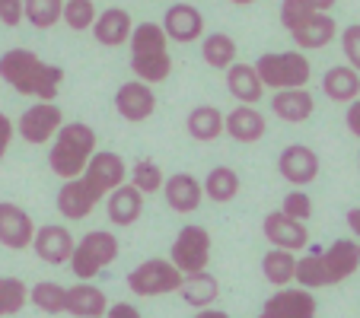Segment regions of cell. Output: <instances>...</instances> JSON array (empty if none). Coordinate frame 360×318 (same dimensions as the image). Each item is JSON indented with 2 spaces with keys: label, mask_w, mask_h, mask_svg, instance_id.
Returning a JSON list of instances; mask_svg holds the SVG:
<instances>
[{
  "label": "cell",
  "mask_w": 360,
  "mask_h": 318,
  "mask_svg": "<svg viewBox=\"0 0 360 318\" xmlns=\"http://www.w3.org/2000/svg\"><path fill=\"white\" fill-rule=\"evenodd\" d=\"M0 80L10 83L20 95H32L39 102H55L64 70L55 67V64H45L29 48H10L7 55L0 58Z\"/></svg>",
  "instance_id": "cell-1"
},
{
  "label": "cell",
  "mask_w": 360,
  "mask_h": 318,
  "mask_svg": "<svg viewBox=\"0 0 360 318\" xmlns=\"http://www.w3.org/2000/svg\"><path fill=\"white\" fill-rule=\"evenodd\" d=\"M131 70L147 86L169 80L172 55H169V39H166L160 22H141V26L131 29Z\"/></svg>",
  "instance_id": "cell-2"
},
{
  "label": "cell",
  "mask_w": 360,
  "mask_h": 318,
  "mask_svg": "<svg viewBox=\"0 0 360 318\" xmlns=\"http://www.w3.org/2000/svg\"><path fill=\"white\" fill-rule=\"evenodd\" d=\"M96 153V131L83 121H70L61 124V131L55 134L51 143V153H48V166L58 178L70 182V178H80L86 163Z\"/></svg>",
  "instance_id": "cell-3"
},
{
  "label": "cell",
  "mask_w": 360,
  "mask_h": 318,
  "mask_svg": "<svg viewBox=\"0 0 360 318\" xmlns=\"http://www.w3.org/2000/svg\"><path fill=\"white\" fill-rule=\"evenodd\" d=\"M259 74L265 89H306L309 77H313V64L300 51H268L259 58V64H252Z\"/></svg>",
  "instance_id": "cell-4"
},
{
  "label": "cell",
  "mask_w": 360,
  "mask_h": 318,
  "mask_svg": "<svg viewBox=\"0 0 360 318\" xmlns=\"http://www.w3.org/2000/svg\"><path fill=\"white\" fill-rule=\"evenodd\" d=\"M115 258H118V239L105 230H93L74 245V255H70L68 264H70V271L77 274V280H93Z\"/></svg>",
  "instance_id": "cell-5"
},
{
  "label": "cell",
  "mask_w": 360,
  "mask_h": 318,
  "mask_svg": "<svg viewBox=\"0 0 360 318\" xmlns=\"http://www.w3.org/2000/svg\"><path fill=\"white\" fill-rule=\"evenodd\" d=\"M128 286L134 296H166V293H179L182 286V274L169 258H150V261L137 264L128 274Z\"/></svg>",
  "instance_id": "cell-6"
},
{
  "label": "cell",
  "mask_w": 360,
  "mask_h": 318,
  "mask_svg": "<svg viewBox=\"0 0 360 318\" xmlns=\"http://www.w3.org/2000/svg\"><path fill=\"white\" fill-rule=\"evenodd\" d=\"M211 232H207V226H182V232L176 236V242H172V251H169V261L179 267V274L182 277H188V274H201L207 271V261H211Z\"/></svg>",
  "instance_id": "cell-7"
},
{
  "label": "cell",
  "mask_w": 360,
  "mask_h": 318,
  "mask_svg": "<svg viewBox=\"0 0 360 318\" xmlns=\"http://www.w3.org/2000/svg\"><path fill=\"white\" fill-rule=\"evenodd\" d=\"M61 124H64L61 105H55V102H39V105H29V109L20 115L16 134H20L26 143L41 147V143L55 140V134L61 131Z\"/></svg>",
  "instance_id": "cell-8"
},
{
  "label": "cell",
  "mask_w": 360,
  "mask_h": 318,
  "mask_svg": "<svg viewBox=\"0 0 360 318\" xmlns=\"http://www.w3.org/2000/svg\"><path fill=\"white\" fill-rule=\"evenodd\" d=\"M83 178H86V185L96 191L99 197H109L115 188H122L124 178H128V166H124V159L118 153H109V150H96L93 159L86 163V169H83Z\"/></svg>",
  "instance_id": "cell-9"
},
{
  "label": "cell",
  "mask_w": 360,
  "mask_h": 318,
  "mask_svg": "<svg viewBox=\"0 0 360 318\" xmlns=\"http://www.w3.org/2000/svg\"><path fill=\"white\" fill-rule=\"evenodd\" d=\"M319 264L326 286L341 284L360 267V242L357 239H335L326 251H319Z\"/></svg>",
  "instance_id": "cell-10"
},
{
  "label": "cell",
  "mask_w": 360,
  "mask_h": 318,
  "mask_svg": "<svg viewBox=\"0 0 360 318\" xmlns=\"http://www.w3.org/2000/svg\"><path fill=\"white\" fill-rule=\"evenodd\" d=\"M115 112L131 124L147 121L153 112H157V95H153V86L141 80H128L118 86L115 93Z\"/></svg>",
  "instance_id": "cell-11"
},
{
  "label": "cell",
  "mask_w": 360,
  "mask_h": 318,
  "mask_svg": "<svg viewBox=\"0 0 360 318\" xmlns=\"http://www.w3.org/2000/svg\"><path fill=\"white\" fill-rule=\"evenodd\" d=\"M35 239V223L20 204L0 201V245L10 251L29 249Z\"/></svg>",
  "instance_id": "cell-12"
},
{
  "label": "cell",
  "mask_w": 360,
  "mask_h": 318,
  "mask_svg": "<svg viewBox=\"0 0 360 318\" xmlns=\"http://www.w3.org/2000/svg\"><path fill=\"white\" fill-rule=\"evenodd\" d=\"M278 172L284 175V182L303 188V185L316 182V175H319V156H316V150L303 147V143H290L278 156Z\"/></svg>",
  "instance_id": "cell-13"
},
{
  "label": "cell",
  "mask_w": 360,
  "mask_h": 318,
  "mask_svg": "<svg viewBox=\"0 0 360 318\" xmlns=\"http://www.w3.org/2000/svg\"><path fill=\"white\" fill-rule=\"evenodd\" d=\"M160 26H163V32L169 41L191 45V41H198L204 35V16H201V10L191 7V4H176V7L166 10Z\"/></svg>",
  "instance_id": "cell-14"
},
{
  "label": "cell",
  "mask_w": 360,
  "mask_h": 318,
  "mask_svg": "<svg viewBox=\"0 0 360 318\" xmlns=\"http://www.w3.org/2000/svg\"><path fill=\"white\" fill-rule=\"evenodd\" d=\"M316 296L309 290H300V286H284L278 290L271 299L265 303L262 315L268 318H316Z\"/></svg>",
  "instance_id": "cell-15"
},
{
  "label": "cell",
  "mask_w": 360,
  "mask_h": 318,
  "mask_svg": "<svg viewBox=\"0 0 360 318\" xmlns=\"http://www.w3.org/2000/svg\"><path fill=\"white\" fill-rule=\"evenodd\" d=\"M262 232H265V239L271 242V249H281V251H300L309 242L306 223H297V220L284 217L281 210L268 213L265 223H262Z\"/></svg>",
  "instance_id": "cell-16"
},
{
  "label": "cell",
  "mask_w": 360,
  "mask_h": 318,
  "mask_svg": "<svg viewBox=\"0 0 360 318\" xmlns=\"http://www.w3.org/2000/svg\"><path fill=\"white\" fill-rule=\"evenodd\" d=\"M74 236H70V230H64V226H55L48 223L41 226V230H35V239H32V249L35 255L41 258L45 264H68L70 255H74Z\"/></svg>",
  "instance_id": "cell-17"
},
{
  "label": "cell",
  "mask_w": 360,
  "mask_h": 318,
  "mask_svg": "<svg viewBox=\"0 0 360 318\" xmlns=\"http://www.w3.org/2000/svg\"><path fill=\"white\" fill-rule=\"evenodd\" d=\"M99 201L102 197L89 188L83 175L64 182L61 191H58V210H61V217H68V220H86Z\"/></svg>",
  "instance_id": "cell-18"
},
{
  "label": "cell",
  "mask_w": 360,
  "mask_h": 318,
  "mask_svg": "<svg viewBox=\"0 0 360 318\" xmlns=\"http://www.w3.org/2000/svg\"><path fill=\"white\" fill-rule=\"evenodd\" d=\"M268 131V121L255 105H236L230 115H224V134H230L236 143H255Z\"/></svg>",
  "instance_id": "cell-19"
},
{
  "label": "cell",
  "mask_w": 360,
  "mask_h": 318,
  "mask_svg": "<svg viewBox=\"0 0 360 318\" xmlns=\"http://www.w3.org/2000/svg\"><path fill=\"white\" fill-rule=\"evenodd\" d=\"M163 197L176 213H195L204 201V191H201V182L188 172H176L163 182Z\"/></svg>",
  "instance_id": "cell-20"
},
{
  "label": "cell",
  "mask_w": 360,
  "mask_h": 318,
  "mask_svg": "<svg viewBox=\"0 0 360 318\" xmlns=\"http://www.w3.org/2000/svg\"><path fill=\"white\" fill-rule=\"evenodd\" d=\"M131 13L128 10H122V7H109L105 13H99L96 16V22H93V39L99 41V45H105V48H118V45H124V41L131 39Z\"/></svg>",
  "instance_id": "cell-21"
},
{
  "label": "cell",
  "mask_w": 360,
  "mask_h": 318,
  "mask_svg": "<svg viewBox=\"0 0 360 318\" xmlns=\"http://www.w3.org/2000/svg\"><path fill=\"white\" fill-rule=\"evenodd\" d=\"M271 112L287 124H300L306 118H313L316 99L309 89H281L271 95Z\"/></svg>",
  "instance_id": "cell-22"
},
{
  "label": "cell",
  "mask_w": 360,
  "mask_h": 318,
  "mask_svg": "<svg viewBox=\"0 0 360 318\" xmlns=\"http://www.w3.org/2000/svg\"><path fill=\"white\" fill-rule=\"evenodd\" d=\"M335 32H338V26H335V20L328 13L306 16L297 29H290V35H293V41H297L300 51H316V48H326L328 41L335 39Z\"/></svg>",
  "instance_id": "cell-23"
},
{
  "label": "cell",
  "mask_w": 360,
  "mask_h": 318,
  "mask_svg": "<svg viewBox=\"0 0 360 318\" xmlns=\"http://www.w3.org/2000/svg\"><path fill=\"white\" fill-rule=\"evenodd\" d=\"M105 213L115 226H131L141 220L143 213V194L134 188V185L124 182L122 188H115L109 197H105Z\"/></svg>",
  "instance_id": "cell-24"
},
{
  "label": "cell",
  "mask_w": 360,
  "mask_h": 318,
  "mask_svg": "<svg viewBox=\"0 0 360 318\" xmlns=\"http://www.w3.org/2000/svg\"><path fill=\"white\" fill-rule=\"evenodd\" d=\"M64 312L74 318H102L109 312V303H105V293L93 284H77L68 290V299H64Z\"/></svg>",
  "instance_id": "cell-25"
},
{
  "label": "cell",
  "mask_w": 360,
  "mask_h": 318,
  "mask_svg": "<svg viewBox=\"0 0 360 318\" xmlns=\"http://www.w3.org/2000/svg\"><path fill=\"white\" fill-rule=\"evenodd\" d=\"M322 93H326V99L338 102V105H351L360 95V74L351 70L347 64H335L322 74Z\"/></svg>",
  "instance_id": "cell-26"
},
{
  "label": "cell",
  "mask_w": 360,
  "mask_h": 318,
  "mask_svg": "<svg viewBox=\"0 0 360 318\" xmlns=\"http://www.w3.org/2000/svg\"><path fill=\"white\" fill-rule=\"evenodd\" d=\"M226 89H230V95L239 99L243 105H255V102L262 99V93H265V86H262V80L252 64H233V67L226 70Z\"/></svg>",
  "instance_id": "cell-27"
},
{
  "label": "cell",
  "mask_w": 360,
  "mask_h": 318,
  "mask_svg": "<svg viewBox=\"0 0 360 318\" xmlns=\"http://www.w3.org/2000/svg\"><path fill=\"white\" fill-rule=\"evenodd\" d=\"M179 296H182V303L195 305V309H207V305L217 303L220 296V284L214 274L201 271V274H188V277H182V286H179Z\"/></svg>",
  "instance_id": "cell-28"
},
{
  "label": "cell",
  "mask_w": 360,
  "mask_h": 318,
  "mask_svg": "<svg viewBox=\"0 0 360 318\" xmlns=\"http://www.w3.org/2000/svg\"><path fill=\"white\" fill-rule=\"evenodd\" d=\"M185 128H188V134L195 137V140L214 143L220 134H224V112L214 109V105H198V109L188 112Z\"/></svg>",
  "instance_id": "cell-29"
},
{
  "label": "cell",
  "mask_w": 360,
  "mask_h": 318,
  "mask_svg": "<svg viewBox=\"0 0 360 318\" xmlns=\"http://www.w3.org/2000/svg\"><path fill=\"white\" fill-rule=\"evenodd\" d=\"M201 55H204V64H207V67L230 70L233 64H236V41H233L226 32H211L201 41Z\"/></svg>",
  "instance_id": "cell-30"
},
{
  "label": "cell",
  "mask_w": 360,
  "mask_h": 318,
  "mask_svg": "<svg viewBox=\"0 0 360 318\" xmlns=\"http://www.w3.org/2000/svg\"><path fill=\"white\" fill-rule=\"evenodd\" d=\"M201 191L207 194V201H214V204H230L233 197L239 194V175L230 166H217V169L207 172Z\"/></svg>",
  "instance_id": "cell-31"
},
{
  "label": "cell",
  "mask_w": 360,
  "mask_h": 318,
  "mask_svg": "<svg viewBox=\"0 0 360 318\" xmlns=\"http://www.w3.org/2000/svg\"><path fill=\"white\" fill-rule=\"evenodd\" d=\"M262 274H265L268 284H274L278 290H284L287 284H293V274H297V255H293V251L271 249L265 258H262Z\"/></svg>",
  "instance_id": "cell-32"
},
{
  "label": "cell",
  "mask_w": 360,
  "mask_h": 318,
  "mask_svg": "<svg viewBox=\"0 0 360 318\" xmlns=\"http://www.w3.org/2000/svg\"><path fill=\"white\" fill-rule=\"evenodd\" d=\"M64 299H68V290L55 280H39V284L29 290V303L35 305L45 315H61L64 312Z\"/></svg>",
  "instance_id": "cell-33"
},
{
  "label": "cell",
  "mask_w": 360,
  "mask_h": 318,
  "mask_svg": "<svg viewBox=\"0 0 360 318\" xmlns=\"http://www.w3.org/2000/svg\"><path fill=\"white\" fill-rule=\"evenodd\" d=\"M61 10L64 0H22V13L35 29H55V22H61Z\"/></svg>",
  "instance_id": "cell-34"
},
{
  "label": "cell",
  "mask_w": 360,
  "mask_h": 318,
  "mask_svg": "<svg viewBox=\"0 0 360 318\" xmlns=\"http://www.w3.org/2000/svg\"><path fill=\"white\" fill-rule=\"evenodd\" d=\"M163 182H166V175L153 159H137V163L131 166V182L128 185H134L141 194H157V191H163Z\"/></svg>",
  "instance_id": "cell-35"
},
{
  "label": "cell",
  "mask_w": 360,
  "mask_h": 318,
  "mask_svg": "<svg viewBox=\"0 0 360 318\" xmlns=\"http://www.w3.org/2000/svg\"><path fill=\"white\" fill-rule=\"evenodd\" d=\"M29 303V286L20 277H0V318L16 315Z\"/></svg>",
  "instance_id": "cell-36"
},
{
  "label": "cell",
  "mask_w": 360,
  "mask_h": 318,
  "mask_svg": "<svg viewBox=\"0 0 360 318\" xmlns=\"http://www.w3.org/2000/svg\"><path fill=\"white\" fill-rule=\"evenodd\" d=\"M96 16H99V10H96L93 0H64L61 20L68 22V29H74V32H86V29H93Z\"/></svg>",
  "instance_id": "cell-37"
},
{
  "label": "cell",
  "mask_w": 360,
  "mask_h": 318,
  "mask_svg": "<svg viewBox=\"0 0 360 318\" xmlns=\"http://www.w3.org/2000/svg\"><path fill=\"white\" fill-rule=\"evenodd\" d=\"M293 284H300V290H319L326 286V277H322V264H319V251L306 258H297V274H293Z\"/></svg>",
  "instance_id": "cell-38"
},
{
  "label": "cell",
  "mask_w": 360,
  "mask_h": 318,
  "mask_svg": "<svg viewBox=\"0 0 360 318\" xmlns=\"http://www.w3.org/2000/svg\"><path fill=\"white\" fill-rule=\"evenodd\" d=\"M281 213L290 220H297V223H306V220L313 217V201H309V194L306 191H290V194L284 197V204H281Z\"/></svg>",
  "instance_id": "cell-39"
},
{
  "label": "cell",
  "mask_w": 360,
  "mask_h": 318,
  "mask_svg": "<svg viewBox=\"0 0 360 318\" xmlns=\"http://www.w3.org/2000/svg\"><path fill=\"white\" fill-rule=\"evenodd\" d=\"M313 13H316V10L309 7V0H284V4H281V22H284L287 32H290V29H297L306 16H313Z\"/></svg>",
  "instance_id": "cell-40"
},
{
  "label": "cell",
  "mask_w": 360,
  "mask_h": 318,
  "mask_svg": "<svg viewBox=\"0 0 360 318\" xmlns=\"http://www.w3.org/2000/svg\"><path fill=\"white\" fill-rule=\"evenodd\" d=\"M341 51L347 58V67L360 74V22H354L341 32Z\"/></svg>",
  "instance_id": "cell-41"
},
{
  "label": "cell",
  "mask_w": 360,
  "mask_h": 318,
  "mask_svg": "<svg viewBox=\"0 0 360 318\" xmlns=\"http://www.w3.org/2000/svg\"><path fill=\"white\" fill-rule=\"evenodd\" d=\"M22 20H26L22 0H0V22H4V26H20Z\"/></svg>",
  "instance_id": "cell-42"
},
{
  "label": "cell",
  "mask_w": 360,
  "mask_h": 318,
  "mask_svg": "<svg viewBox=\"0 0 360 318\" xmlns=\"http://www.w3.org/2000/svg\"><path fill=\"white\" fill-rule=\"evenodd\" d=\"M13 134H16L13 121H10V118L0 112V159H4V153L10 150V140H13Z\"/></svg>",
  "instance_id": "cell-43"
},
{
  "label": "cell",
  "mask_w": 360,
  "mask_h": 318,
  "mask_svg": "<svg viewBox=\"0 0 360 318\" xmlns=\"http://www.w3.org/2000/svg\"><path fill=\"white\" fill-rule=\"evenodd\" d=\"M345 124H347V131H351L354 137H360V95L347 105V115H345Z\"/></svg>",
  "instance_id": "cell-44"
},
{
  "label": "cell",
  "mask_w": 360,
  "mask_h": 318,
  "mask_svg": "<svg viewBox=\"0 0 360 318\" xmlns=\"http://www.w3.org/2000/svg\"><path fill=\"white\" fill-rule=\"evenodd\" d=\"M105 318H141V312H137L131 303H115V305H109Z\"/></svg>",
  "instance_id": "cell-45"
},
{
  "label": "cell",
  "mask_w": 360,
  "mask_h": 318,
  "mask_svg": "<svg viewBox=\"0 0 360 318\" xmlns=\"http://www.w3.org/2000/svg\"><path fill=\"white\" fill-rule=\"evenodd\" d=\"M347 226H351V232L357 236V242H360V207L347 210Z\"/></svg>",
  "instance_id": "cell-46"
},
{
  "label": "cell",
  "mask_w": 360,
  "mask_h": 318,
  "mask_svg": "<svg viewBox=\"0 0 360 318\" xmlns=\"http://www.w3.org/2000/svg\"><path fill=\"white\" fill-rule=\"evenodd\" d=\"M335 4H338V0H309V7H313L316 13H328Z\"/></svg>",
  "instance_id": "cell-47"
},
{
  "label": "cell",
  "mask_w": 360,
  "mask_h": 318,
  "mask_svg": "<svg viewBox=\"0 0 360 318\" xmlns=\"http://www.w3.org/2000/svg\"><path fill=\"white\" fill-rule=\"evenodd\" d=\"M195 318H230V315H226V312H220V309H201Z\"/></svg>",
  "instance_id": "cell-48"
},
{
  "label": "cell",
  "mask_w": 360,
  "mask_h": 318,
  "mask_svg": "<svg viewBox=\"0 0 360 318\" xmlns=\"http://www.w3.org/2000/svg\"><path fill=\"white\" fill-rule=\"evenodd\" d=\"M230 4H236V7H245V4H255V0H230Z\"/></svg>",
  "instance_id": "cell-49"
},
{
  "label": "cell",
  "mask_w": 360,
  "mask_h": 318,
  "mask_svg": "<svg viewBox=\"0 0 360 318\" xmlns=\"http://www.w3.org/2000/svg\"><path fill=\"white\" fill-rule=\"evenodd\" d=\"M259 318H268V315H259Z\"/></svg>",
  "instance_id": "cell-50"
}]
</instances>
